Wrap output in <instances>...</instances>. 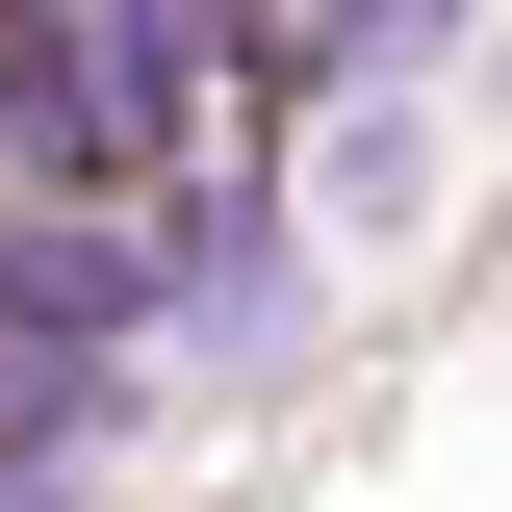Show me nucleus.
Listing matches in <instances>:
<instances>
[{"label":"nucleus","mask_w":512,"mask_h":512,"mask_svg":"<svg viewBox=\"0 0 512 512\" xmlns=\"http://www.w3.org/2000/svg\"><path fill=\"white\" fill-rule=\"evenodd\" d=\"M128 308H154L128 231H0V359H77V333H128Z\"/></svg>","instance_id":"f257e3e1"},{"label":"nucleus","mask_w":512,"mask_h":512,"mask_svg":"<svg viewBox=\"0 0 512 512\" xmlns=\"http://www.w3.org/2000/svg\"><path fill=\"white\" fill-rule=\"evenodd\" d=\"M436 26H461V0H333L308 52H333V77H384V52H436Z\"/></svg>","instance_id":"f03ea898"}]
</instances>
